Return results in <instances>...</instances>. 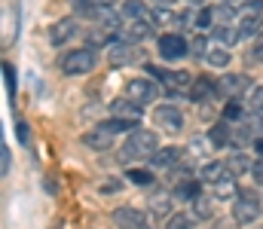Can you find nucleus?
I'll list each match as a JSON object with an SVG mask.
<instances>
[{"mask_svg":"<svg viewBox=\"0 0 263 229\" xmlns=\"http://www.w3.org/2000/svg\"><path fill=\"white\" fill-rule=\"evenodd\" d=\"M184 156H187V153L181 150V147H162V150L153 153V159H150V162H153L156 168H175Z\"/></svg>","mask_w":263,"mask_h":229,"instance_id":"nucleus-16","label":"nucleus"},{"mask_svg":"<svg viewBox=\"0 0 263 229\" xmlns=\"http://www.w3.org/2000/svg\"><path fill=\"white\" fill-rule=\"evenodd\" d=\"M3 76H6V92L15 98V71H12V65H3Z\"/></svg>","mask_w":263,"mask_h":229,"instance_id":"nucleus-34","label":"nucleus"},{"mask_svg":"<svg viewBox=\"0 0 263 229\" xmlns=\"http://www.w3.org/2000/svg\"><path fill=\"white\" fill-rule=\"evenodd\" d=\"M77 31H80V22H77V18H62V22H55V25H52V43L62 46V43H67V40L77 37Z\"/></svg>","mask_w":263,"mask_h":229,"instance_id":"nucleus-15","label":"nucleus"},{"mask_svg":"<svg viewBox=\"0 0 263 229\" xmlns=\"http://www.w3.org/2000/svg\"><path fill=\"white\" fill-rule=\"evenodd\" d=\"M196 25L199 28H211V25H214V12H211V9H202L196 15Z\"/></svg>","mask_w":263,"mask_h":229,"instance_id":"nucleus-36","label":"nucleus"},{"mask_svg":"<svg viewBox=\"0 0 263 229\" xmlns=\"http://www.w3.org/2000/svg\"><path fill=\"white\" fill-rule=\"evenodd\" d=\"M263 22V0H245L236 9V28L242 37H257Z\"/></svg>","mask_w":263,"mask_h":229,"instance_id":"nucleus-3","label":"nucleus"},{"mask_svg":"<svg viewBox=\"0 0 263 229\" xmlns=\"http://www.w3.org/2000/svg\"><path fill=\"white\" fill-rule=\"evenodd\" d=\"M254 150H257V153L263 156V138H257V141H254Z\"/></svg>","mask_w":263,"mask_h":229,"instance_id":"nucleus-42","label":"nucleus"},{"mask_svg":"<svg viewBox=\"0 0 263 229\" xmlns=\"http://www.w3.org/2000/svg\"><path fill=\"white\" fill-rule=\"evenodd\" d=\"M193 214H196L199 220H208V217L214 214V208H211V199H208V196H199V199H193Z\"/></svg>","mask_w":263,"mask_h":229,"instance_id":"nucleus-30","label":"nucleus"},{"mask_svg":"<svg viewBox=\"0 0 263 229\" xmlns=\"http://www.w3.org/2000/svg\"><path fill=\"white\" fill-rule=\"evenodd\" d=\"M95 65H98V55H95V49H92V46H80V49H70L67 55H62V61H59L62 74H67V76L92 74V71H95Z\"/></svg>","mask_w":263,"mask_h":229,"instance_id":"nucleus-2","label":"nucleus"},{"mask_svg":"<svg viewBox=\"0 0 263 229\" xmlns=\"http://www.w3.org/2000/svg\"><path fill=\"white\" fill-rule=\"evenodd\" d=\"M172 3H178V0H156V6H172Z\"/></svg>","mask_w":263,"mask_h":229,"instance_id":"nucleus-43","label":"nucleus"},{"mask_svg":"<svg viewBox=\"0 0 263 229\" xmlns=\"http://www.w3.org/2000/svg\"><path fill=\"white\" fill-rule=\"evenodd\" d=\"M129 180L135 186H150L153 183V171H144V168H132L129 171Z\"/></svg>","mask_w":263,"mask_h":229,"instance_id":"nucleus-31","label":"nucleus"},{"mask_svg":"<svg viewBox=\"0 0 263 229\" xmlns=\"http://www.w3.org/2000/svg\"><path fill=\"white\" fill-rule=\"evenodd\" d=\"M114 223L117 229H156V214H144L135 208H117Z\"/></svg>","mask_w":263,"mask_h":229,"instance_id":"nucleus-7","label":"nucleus"},{"mask_svg":"<svg viewBox=\"0 0 263 229\" xmlns=\"http://www.w3.org/2000/svg\"><path fill=\"white\" fill-rule=\"evenodd\" d=\"M202 58H205L211 68H220V71H223L233 55H230V46H223V43H217V40H208V49H205Z\"/></svg>","mask_w":263,"mask_h":229,"instance_id":"nucleus-13","label":"nucleus"},{"mask_svg":"<svg viewBox=\"0 0 263 229\" xmlns=\"http://www.w3.org/2000/svg\"><path fill=\"white\" fill-rule=\"evenodd\" d=\"M199 174H202V180H208V183H217V180L230 177V165H227V162H220V159H214V162H205Z\"/></svg>","mask_w":263,"mask_h":229,"instance_id":"nucleus-20","label":"nucleus"},{"mask_svg":"<svg viewBox=\"0 0 263 229\" xmlns=\"http://www.w3.org/2000/svg\"><path fill=\"white\" fill-rule=\"evenodd\" d=\"M101 126H104V129H110L114 135H117V132H135V122H132V119H117V116H114V119H107V122H101Z\"/></svg>","mask_w":263,"mask_h":229,"instance_id":"nucleus-32","label":"nucleus"},{"mask_svg":"<svg viewBox=\"0 0 263 229\" xmlns=\"http://www.w3.org/2000/svg\"><path fill=\"white\" fill-rule=\"evenodd\" d=\"M156 49H159V58H165V61H178V58H184L190 52V46H187V40L181 34H162Z\"/></svg>","mask_w":263,"mask_h":229,"instance_id":"nucleus-8","label":"nucleus"},{"mask_svg":"<svg viewBox=\"0 0 263 229\" xmlns=\"http://www.w3.org/2000/svg\"><path fill=\"white\" fill-rule=\"evenodd\" d=\"M202 193H199V180H178L175 183V199H184V202H193V199H199Z\"/></svg>","mask_w":263,"mask_h":229,"instance_id":"nucleus-24","label":"nucleus"},{"mask_svg":"<svg viewBox=\"0 0 263 229\" xmlns=\"http://www.w3.org/2000/svg\"><path fill=\"white\" fill-rule=\"evenodd\" d=\"M211 196H214V199H236V196H239V186H236V177L230 174V177H223V180H217V183H211Z\"/></svg>","mask_w":263,"mask_h":229,"instance_id":"nucleus-21","label":"nucleus"},{"mask_svg":"<svg viewBox=\"0 0 263 229\" xmlns=\"http://www.w3.org/2000/svg\"><path fill=\"white\" fill-rule=\"evenodd\" d=\"M251 177H254L257 186H263V159H257V162L251 165Z\"/></svg>","mask_w":263,"mask_h":229,"instance_id":"nucleus-38","label":"nucleus"},{"mask_svg":"<svg viewBox=\"0 0 263 229\" xmlns=\"http://www.w3.org/2000/svg\"><path fill=\"white\" fill-rule=\"evenodd\" d=\"M227 165H230V174H233V177H239L242 171H251V165H248V156H245V153H233V156L227 159Z\"/></svg>","mask_w":263,"mask_h":229,"instance_id":"nucleus-29","label":"nucleus"},{"mask_svg":"<svg viewBox=\"0 0 263 229\" xmlns=\"http://www.w3.org/2000/svg\"><path fill=\"white\" fill-rule=\"evenodd\" d=\"M251 61H263V31L254 37V43H251Z\"/></svg>","mask_w":263,"mask_h":229,"instance_id":"nucleus-35","label":"nucleus"},{"mask_svg":"<svg viewBox=\"0 0 263 229\" xmlns=\"http://www.w3.org/2000/svg\"><path fill=\"white\" fill-rule=\"evenodd\" d=\"M239 37H242V34H239V28H236V25H217L211 40H217V43H223V46H236V40H239Z\"/></svg>","mask_w":263,"mask_h":229,"instance_id":"nucleus-25","label":"nucleus"},{"mask_svg":"<svg viewBox=\"0 0 263 229\" xmlns=\"http://www.w3.org/2000/svg\"><path fill=\"white\" fill-rule=\"evenodd\" d=\"M159 150V138H156V132H150V129H135L129 132V138H126V144L120 147V162H141V159H153V153Z\"/></svg>","mask_w":263,"mask_h":229,"instance_id":"nucleus-1","label":"nucleus"},{"mask_svg":"<svg viewBox=\"0 0 263 229\" xmlns=\"http://www.w3.org/2000/svg\"><path fill=\"white\" fill-rule=\"evenodd\" d=\"M107 61H110L114 68H126V65H138V61H144V52H141L138 43H126V40H120V43H110V46H107Z\"/></svg>","mask_w":263,"mask_h":229,"instance_id":"nucleus-6","label":"nucleus"},{"mask_svg":"<svg viewBox=\"0 0 263 229\" xmlns=\"http://www.w3.org/2000/svg\"><path fill=\"white\" fill-rule=\"evenodd\" d=\"M190 3H205V0H190Z\"/></svg>","mask_w":263,"mask_h":229,"instance_id":"nucleus-44","label":"nucleus"},{"mask_svg":"<svg viewBox=\"0 0 263 229\" xmlns=\"http://www.w3.org/2000/svg\"><path fill=\"white\" fill-rule=\"evenodd\" d=\"M92 3H95V6H114L117 0H92Z\"/></svg>","mask_w":263,"mask_h":229,"instance_id":"nucleus-41","label":"nucleus"},{"mask_svg":"<svg viewBox=\"0 0 263 229\" xmlns=\"http://www.w3.org/2000/svg\"><path fill=\"white\" fill-rule=\"evenodd\" d=\"M260 214H263V202L254 193H239L233 199V217H236V223H254Z\"/></svg>","mask_w":263,"mask_h":229,"instance_id":"nucleus-4","label":"nucleus"},{"mask_svg":"<svg viewBox=\"0 0 263 229\" xmlns=\"http://www.w3.org/2000/svg\"><path fill=\"white\" fill-rule=\"evenodd\" d=\"M208 141H211V147H223V144L233 141V132L227 129V122H217V126L208 132Z\"/></svg>","mask_w":263,"mask_h":229,"instance_id":"nucleus-26","label":"nucleus"},{"mask_svg":"<svg viewBox=\"0 0 263 229\" xmlns=\"http://www.w3.org/2000/svg\"><path fill=\"white\" fill-rule=\"evenodd\" d=\"M196 223H199L196 214H172L168 223H165V229H193Z\"/></svg>","mask_w":263,"mask_h":229,"instance_id":"nucleus-27","label":"nucleus"},{"mask_svg":"<svg viewBox=\"0 0 263 229\" xmlns=\"http://www.w3.org/2000/svg\"><path fill=\"white\" fill-rule=\"evenodd\" d=\"M248 113H254V116H263V86H254V89H248Z\"/></svg>","mask_w":263,"mask_h":229,"instance_id":"nucleus-28","label":"nucleus"},{"mask_svg":"<svg viewBox=\"0 0 263 229\" xmlns=\"http://www.w3.org/2000/svg\"><path fill=\"white\" fill-rule=\"evenodd\" d=\"M150 34H153V22H147V18H144V22H129V25L123 28V40H126V43H141V40L150 37Z\"/></svg>","mask_w":263,"mask_h":229,"instance_id":"nucleus-18","label":"nucleus"},{"mask_svg":"<svg viewBox=\"0 0 263 229\" xmlns=\"http://www.w3.org/2000/svg\"><path fill=\"white\" fill-rule=\"evenodd\" d=\"M101 190H104V193H117V190H120V183H104Z\"/></svg>","mask_w":263,"mask_h":229,"instance_id":"nucleus-40","label":"nucleus"},{"mask_svg":"<svg viewBox=\"0 0 263 229\" xmlns=\"http://www.w3.org/2000/svg\"><path fill=\"white\" fill-rule=\"evenodd\" d=\"M263 132V122L260 116H248V119H242L239 126H236V132H233V144H248V141H257Z\"/></svg>","mask_w":263,"mask_h":229,"instance_id":"nucleus-10","label":"nucleus"},{"mask_svg":"<svg viewBox=\"0 0 263 229\" xmlns=\"http://www.w3.org/2000/svg\"><path fill=\"white\" fill-rule=\"evenodd\" d=\"M9 159H12V156H9V147L3 144V147H0V174H3V177L9 174Z\"/></svg>","mask_w":263,"mask_h":229,"instance_id":"nucleus-37","label":"nucleus"},{"mask_svg":"<svg viewBox=\"0 0 263 229\" xmlns=\"http://www.w3.org/2000/svg\"><path fill=\"white\" fill-rule=\"evenodd\" d=\"M217 82H220V95H230V98H236L245 89H251L245 74H230V76H223V79H217Z\"/></svg>","mask_w":263,"mask_h":229,"instance_id":"nucleus-17","label":"nucleus"},{"mask_svg":"<svg viewBox=\"0 0 263 229\" xmlns=\"http://www.w3.org/2000/svg\"><path fill=\"white\" fill-rule=\"evenodd\" d=\"M83 144L89 147V150H110V144H114V132L110 129H104V126H98V129H92V132H86L83 135Z\"/></svg>","mask_w":263,"mask_h":229,"instance_id":"nucleus-11","label":"nucleus"},{"mask_svg":"<svg viewBox=\"0 0 263 229\" xmlns=\"http://www.w3.org/2000/svg\"><path fill=\"white\" fill-rule=\"evenodd\" d=\"M214 95H220V82L217 79H208V76L193 79V86H190V98L193 101H205V98H214Z\"/></svg>","mask_w":263,"mask_h":229,"instance_id":"nucleus-14","label":"nucleus"},{"mask_svg":"<svg viewBox=\"0 0 263 229\" xmlns=\"http://www.w3.org/2000/svg\"><path fill=\"white\" fill-rule=\"evenodd\" d=\"M227 3H230V0H227Z\"/></svg>","mask_w":263,"mask_h":229,"instance_id":"nucleus-45","label":"nucleus"},{"mask_svg":"<svg viewBox=\"0 0 263 229\" xmlns=\"http://www.w3.org/2000/svg\"><path fill=\"white\" fill-rule=\"evenodd\" d=\"M156 76H159L168 89H175V92H181V89H190V86H193L187 71H156Z\"/></svg>","mask_w":263,"mask_h":229,"instance_id":"nucleus-19","label":"nucleus"},{"mask_svg":"<svg viewBox=\"0 0 263 229\" xmlns=\"http://www.w3.org/2000/svg\"><path fill=\"white\" fill-rule=\"evenodd\" d=\"M153 119H156L159 132H165V135H181L184 132V113L175 104H159L153 110Z\"/></svg>","mask_w":263,"mask_h":229,"instance_id":"nucleus-5","label":"nucleus"},{"mask_svg":"<svg viewBox=\"0 0 263 229\" xmlns=\"http://www.w3.org/2000/svg\"><path fill=\"white\" fill-rule=\"evenodd\" d=\"M120 15L126 22H144L147 18V9H144V0H123V9Z\"/></svg>","mask_w":263,"mask_h":229,"instance_id":"nucleus-23","label":"nucleus"},{"mask_svg":"<svg viewBox=\"0 0 263 229\" xmlns=\"http://www.w3.org/2000/svg\"><path fill=\"white\" fill-rule=\"evenodd\" d=\"M15 135H18V141H22V144H31V132H28V126H25V122H15Z\"/></svg>","mask_w":263,"mask_h":229,"instance_id":"nucleus-39","label":"nucleus"},{"mask_svg":"<svg viewBox=\"0 0 263 229\" xmlns=\"http://www.w3.org/2000/svg\"><path fill=\"white\" fill-rule=\"evenodd\" d=\"M110 116L138 122V119L144 116V110H141V104H138V101H132V98H120V101H114V104H110Z\"/></svg>","mask_w":263,"mask_h":229,"instance_id":"nucleus-12","label":"nucleus"},{"mask_svg":"<svg viewBox=\"0 0 263 229\" xmlns=\"http://www.w3.org/2000/svg\"><path fill=\"white\" fill-rule=\"evenodd\" d=\"M242 113H245V110H242V104H236V98L223 107V116H227V119H242Z\"/></svg>","mask_w":263,"mask_h":229,"instance_id":"nucleus-33","label":"nucleus"},{"mask_svg":"<svg viewBox=\"0 0 263 229\" xmlns=\"http://www.w3.org/2000/svg\"><path fill=\"white\" fill-rule=\"evenodd\" d=\"M126 98L138 101V104L153 101V98H156V82H150V79H144V76L129 79V82H126Z\"/></svg>","mask_w":263,"mask_h":229,"instance_id":"nucleus-9","label":"nucleus"},{"mask_svg":"<svg viewBox=\"0 0 263 229\" xmlns=\"http://www.w3.org/2000/svg\"><path fill=\"white\" fill-rule=\"evenodd\" d=\"M150 214L168 217L172 214V193H153L150 196Z\"/></svg>","mask_w":263,"mask_h":229,"instance_id":"nucleus-22","label":"nucleus"}]
</instances>
